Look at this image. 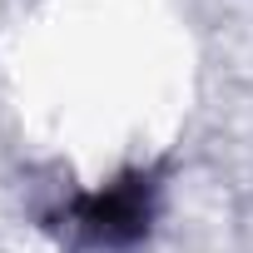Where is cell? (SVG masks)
<instances>
[{
    "label": "cell",
    "mask_w": 253,
    "mask_h": 253,
    "mask_svg": "<svg viewBox=\"0 0 253 253\" xmlns=\"http://www.w3.org/2000/svg\"><path fill=\"white\" fill-rule=\"evenodd\" d=\"M75 223L94 243H104V248H129L149 228V179L129 174V179H119V184L80 199L75 204Z\"/></svg>",
    "instance_id": "6da1fadb"
}]
</instances>
